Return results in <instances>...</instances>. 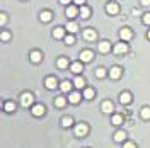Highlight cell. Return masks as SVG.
Returning a JSON list of instances; mask_svg holds the SVG:
<instances>
[{"mask_svg": "<svg viewBox=\"0 0 150 148\" xmlns=\"http://www.w3.org/2000/svg\"><path fill=\"white\" fill-rule=\"evenodd\" d=\"M58 2H60L62 5H70V2H72V0H58Z\"/></svg>", "mask_w": 150, "mask_h": 148, "instance_id": "cell-39", "label": "cell"}, {"mask_svg": "<svg viewBox=\"0 0 150 148\" xmlns=\"http://www.w3.org/2000/svg\"><path fill=\"white\" fill-rule=\"evenodd\" d=\"M67 17L68 19H75L79 14H80V9L77 7V5H67Z\"/></svg>", "mask_w": 150, "mask_h": 148, "instance_id": "cell-5", "label": "cell"}, {"mask_svg": "<svg viewBox=\"0 0 150 148\" xmlns=\"http://www.w3.org/2000/svg\"><path fill=\"white\" fill-rule=\"evenodd\" d=\"M131 36H133V32H131L130 27H123L120 31V37H121V41H130Z\"/></svg>", "mask_w": 150, "mask_h": 148, "instance_id": "cell-13", "label": "cell"}, {"mask_svg": "<svg viewBox=\"0 0 150 148\" xmlns=\"http://www.w3.org/2000/svg\"><path fill=\"white\" fill-rule=\"evenodd\" d=\"M65 104H67V99L63 97V95H60V97H56V99H55V106H56V107H60V109H62V107H65Z\"/></svg>", "mask_w": 150, "mask_h": 148, "instance_id": "cell-27", "label": "cell"}, {"mask_svg": "<svg viewBox=\"0 0 150 148\" xmlns=\"http://www.w3.org/2000/svg\"><path fill=\"white\" fill-rule=\"evenodd\" d=\"M106 75H108L106 68H97V70H96V77H97V78H104Z\"/></svg>", "mask_w": 150, "mask_h": 148, "instance_id": "cell-33", "label": "cell"}, {"mask_svg": "<svg viewBox=\"0 0 150 148\" xmlns=\"http://www.w3.org/2000/svg\"><path fill=\"white\" fill-rule=\"evenodd\" d=\"M121 73H123V70L120 66H111V68H109V77H111L112 80H118V78L121 77Z\"/></svg>", "mask_w": 150, "mask_h": 148, "instance_id": "cell-12", "label": "cell"}, {"mask_svg": "<svg viewBox=\"0 0 150 148\" xmlns=\"http://www.w3.org/2000/svg\"><path fill=\"white\" fill-rule=\"evenodd\" d=\"M143 24H147V26H150V12H147V14H143Z\"/></svg>", "mask_w": 150, "mask_h": 148, "instance_id": "cell-36", "label": "cell"}, {"mask_svg": "<svg viewBox=\"0 0 150 148\" xmlns=\"http://www.w3.org/2000/svg\"><path fill=\"white\" fill-rule=\"evenodd\" d=\"M29 60H31L33 63H39V61L43 60V53H41V51H38V49H33V51H31V55H29Z\"/></svg>", "mask_w": 150, "mask_h": 148, "instance_id": "cell-11", "label": "cell"}, {"mask_svg": "<svg viewBox=\"0 0 150 148\" xmlns=\"http://www.w3.org/2000/svg\"><path fill=\"white\" fill-rule=\"evenodd\" d=\"M82 95H84L85 99H89V101H91L94 95H96V92H94V89H84V94H82Z\"/></svg>", "mask_w": 150, "mask_h": 148, "instance_id": "cell-30", "label": "cell"}, {"mask_svg": "<svg viewBox=\"0 0 150 148\" xmlns=\"http://www.w3.org/2000/svg\"><path fill=\"white\" fill-rule=\"evenodd\" d=\"M51 19H53V14H51L50 10H43V12L39 14V20H41V22H50Z\"/></svg>", "mask_w": 150, "mask_h": 148, "instance_id": "cell-17", "label": "cell"}, {"mask_svg": "<svg viewBox=\"0 0 150 148\" xmlns=\"http://www.w3.org/2000/svg\"><path fill=\"white\" fill-rule=\"evenodd\" d=\"M120 102H121L123 106H128L131 102V94L130 92H121L120 94Z\"/></svg>", "mask_w": 150, "mask_h": 148, "instance_id": "cell-16", "label": "cell"}, {"mask_svg": "<svg viewBox=\"0 0 150 148\" xmlns=\"http://www.w3.org/2000/svg\"><path fill=\"white\" fill-rule=\"evenodd\" d=\"M31 112H33V116L39 118V116H45V112H46V107H45L43 104H34V106L31 107Z\"/></svg>", "mask_w": 150, "mask_h": 148, "instance_id": "cell-4", "label": "cell"}, {"mask_svg": "<svg viewBox=\"0 0 150 148\" xmlns=\"http://www.w3.org/2000/svg\"><path fill=\"white\" fill-rule=\"evenodd\" d=\"M0 109H4V102L0 101Z\"/></svg>", "mask_w": 150, "mask_h": 148, "instance_id": "cell-41", "label": "cell"}, {"mask_svg": "<svg viewBox=\"0 0 150 148\" xmlns=\"http://www.w3.org/2000/svg\"><path fill=\"white\" fill-rule=\"evenodd\" d=\"M87 133H89V126L85 123H79L75 126V136L77 138H84V136H87Z\"/></svg>", "mask_w": 150, "mask_h": 148, "instance_id": "cell-2", "label": "cell"}, {"mask_svg": "<svg viewBox=\"0 0 150 148\" xmlns=\"http://www.w3.org/2000/svg\"><path fill=\"white\" fill-rule=\"evenodd\" d=\"M62 126H63V128H70V126H74V119H72L70 116L62 118Z\"/></svg>", "mask_w": 150, "mask_h": 148, "instance_id": "cell-25", "label": "cell"}, {"mask_svg": "<svg viewBox=\"0 0 150 148\" xmlns=\"http://www.w3.org/2000/svg\"><path fill=\"white\" fill-rule=\"evenodd\" d=\"M79 16H80L82 19H89V17H91V9H89L87 5H82V7H80V14H79Z\"/></svg>", "mask_w": 150, "mask_h": 148, "instance_id": "cell-22", "label": "cell"}, {"mask_svg": "<svg viewBox=\"0 0 150 148\" xmlns=\"http://www.w3.org/2000/svg\"><path fill=\"white\" fill-rule=\"evenodd\" d=\"M140 116H142V119H150V107H142Z\"/></svg>", "mask_w": 150, "mask_h": 148, "instance_id": "cell-29", "label": "cell"}, {"mask_svg": "<svg viewBox=\"0 0 150 148\" xmlns=\"http://www.w3.org/2000/svg\"><path fill=\"white\" fill-rule=\"evenodd\" d=\"M72 85L74 83L70 82V80H63V82L60 83V89H62V92H70L72 90Z\"/></svg>", "mask_w": 150, "mask_h": 148, "instance_id": "cell-21", "label": "cell"}, {"mask_svg": "<svg viewBox=\"0 0 150 148\" xmlns=\"http://www.w3.org/2000/svg\"><path fill=\"white\" fill-rule=\"evenodd\" d=\"M5 24H7V16H5L4 12H0V27L5 26Z\"/></svg>", "mask_w": 150, "mask_h": 148, "instance_id": "cell-35", "label": "cell"}, {"mask_svg": "<svg viewBox=\"0 0 150 148\" xmlns=\"http://www.w3.org/2000/svg\"><path fill=\"white\" fill-rule=\"evenodd\" d=\"M96 37H97V34H96V31H94V29H85V31H84V39H85V41L92 43V41H96Z\"/></svg>", "mask_w": 150, "mask_h": 148, "instance_id": "cell-14", "label": "cell"}, {"mask_svg": "<svg viewBox=\"0 0 150 148\" xmlns=\"http://www.w3.org/2000/svg\"><path fill=\"white\" fill-rule=\"evenodd\" d=\"M101 109H103L104 114H109V112L114 111V106H112V102H111V101H104V102H103V106H101Z\"/></svg>", "mask_w": 150, "mask_h": 148, "instance_id": "cell-15", "label": "cell"}, {"mask_svg": "<svg viewBox=\"0 0 150 148\" xmlns=\"http://www.w3.org/2000/svg\"><path fill=\"white\" fill-rule=\"evenodd\" d=\"M123 148H135V143L128 141V143H125V145H123Z\"/></svg>", "mask_w": 150, "mask_h": 148, "instance_id": "cell-38", "label": "cell"}, {"mask_svg": "<svg viewBox=\"0 0 150 148\" xmlns=\"http://www.w3.org/2000/svg\"><path fill=\"white\" fill-rule=\"evenodd\" d=\"M92 60H94V53L91 49L80 51V61H82V63H89V61H92Z\"/></svg>", "mask_w": 150, "mask_h": 148, "instance_id": "cell-6", "label": "cell"}, {"mask_svg": "<svg viewBox=\"0 0 150 148\" xmlns=\"http://www.w3.org/2000/svg\"><path fill=\"white\" fill-rule=\"evenodd\" d=\"M142 5H143V7H149V5H150V0H142Z\"/></svg>", "mask_w": 150, "mask_h": 148, "instance_id": "cell-40", "label": "cell"}, {"mask_svg": "<svg viewBox=\"0 0 150 148\" xmlns=\"http://www.w3.org/2000/svg\"><path fill=\"white\" fill-rule=\"evenodd\" d=\"M74 87L77 89V90L84 89V87H85V80H84V77H75V80H74Z\"/></svg>", "mask_w": 150, "mask_h": 148, "instance_id": "cell-18", "label": "cell"}, {"mask_svg": "<svg viewBox=\"0 0 150 148\" xmlns=\"http://www.w3.org/2000/svg\"><path fill=\"white\" fill-rule=\"evenodd\" d=\"M125 140H126V133H125V131H116V133H114V141L123 143Z\"/></svg>", "mask_w": 150, "mask_h": 148, "instance_id": "cell-23", "label": "cell"}, {"mask_svg": "<svg viewBox=\"0 0 150 148\" xmlns=\"http://www.w3.org/2000/svg\"><path fill=\"white\" fill-rule=\"evenodd\" d=\"M65 27H55V31H53V37L55 39H63L65 37Z\"/></svg>", "mask_w": 150, "mask_h": 148, "instance_id": "cell-19", "label": "cell"}, {"mask_svg": "<svg viewBox=\"0 0 150 148\" xmlns=\"http://www.w3.org/2000/svg\"><path fill=\"white\" fill-rule=\"evenodd\" d=\"M45 87H46L48 90H55L56 87H58V78L56 77H46L45 78Z\"/></svg>", "mask_w": 150, "mask_h": 148, "instance_id": "cell-3", "label": "cell"}, {"mask_svg": "<svg viewBox=\"0 0 150 148\" xmlns=\"http://www.w3.org/2000/svg\"><path fill=\"white\" fill-rule=\"evenodd\" d=\"M111 123L114 124V126H120V124L123 123V116H121V114H114V116H112V121H111Z\"/></svg>", "mask_w": 150, "mask_h": 148, "instance_id": "cell-31", "label": "cell"}, {"mask_svg": "<svg viewBox=\"0 0 150 148\" xmlns=\"http://www.w3.org/2000/svg\"><path fill=\"white\" fill-rule=\"evenodd\" d=\"M9 39H10V32H9V31H2V32H0V41L7 43Z\"/></svg>", "mask_w": 150, "mask_h": 148, "instance_id": "cell-32", "label": "cell"}, {"mask_svg": "<svg viewBox=\"0 0 150 148\" xmlns=\"http://www.w3.org/2000/svg\"><path fill=\"white\" fill-rule=\"evenodd\" d=\"M112 49H114L116 55H125V53H128V44L126 43H118Z\"/></svg>", "mask_w": 150, "mask_h": 148, "instance_id": "cell-10", "label": "cell"}, {"mask_svg": "<svg viewBox=\"0 0 150 148\" xmlns=\"http://www.w3.org/2000/svg\"><path fill=\"white\" fill-rule=\"evenodd\" d=\"M63 39H65V43H67V44H74V43H75L74 34H68V36H65Z\"/></svg>", "mask_w": 150, "mask_h": 148, "instance_id": "cell-34", "label": "cell"}, {"mask_svg": "<svg viewBox=\"0 0 150 148\" xmlns=\"http://www.w3.org/2000/svg\"><path fill=\"white\" fill-rule=\"evenodd\" d=\"M75 5H79V7H82V5H85V0H74Z\"/></svg>", "mask_w": 150, "mask_h": 148, "instance_id": "cell-37", "label": "cell"}, {"mask_svg": "<svg viewBox=\"0 0 150 148\" xmlns=\"http://www.w3.org/2000/svg\"><path fill=\"white\" fill-rule=\"evenodd\" d=\"M147 37H149V39H150V31H149V32H147Z\"/></svg>", "mask_w": 150, "mask_h": 148, "instance_id": "cell-42", "label": "cell"}, {"mask_svg": "<svg viewBox=\"0 0 150 148\" xmlns=\"http://www.w3.org/2000/svg\"><path fill=\"white\" fill-rule=\"evenodd\" d=\"M80 99H82V95H80V92H79V90L68 92V102H70V104H79V102H80Z\"/></svg>", "mask_w": 150, "mask_h": 148, "instance_id": "cell-8", "label": "cell"}, {"mask_svg": "<svg viewBox=\"0 0 150 148\" xmlns=\"http://www.w3.org/2000/svg\"><path fill=\"white\" fill-rule=\"evenodd\" d=\"M65 29L68 31V32H70V34H74V32H77V29H79V26H77L75 22H67Z\"/></svg>", "mask_w": 150, "mask_h": 148, "instance_id": "cell-28", "label": "cell"}, {"mask_svg": "<svg viewBox=\"0 0 150 148\" xmlns=\"http://www.w3.org/2000/svg\"><path fill=\"white\" fill-rule=\"evenodd\" d=\"M70 70H72L75 75H80L82 73V70H84V63H82L80 60H79V61H74V63L70 65Z\"/></svg>", "mask_w": 150, "mask_h": 148, "instance_id": "cell-9", "label": "cell"}, {"mask_svg": "<svg viewBox=\"0 0 150 148\" xmlns=\"http://www.w3.org/2000/svg\"><path fill=\"white\" fill-rule=\"evenodd\" d=\"M21 104H22L24 107H33V106H34V95L31 92H24L21 95Z\"/></svg>", "mask_w": 150, "mask_h": 148, "instance_id": "cell-1", "label": "cell"}, {"mask_svg": "<svg viewBox=\"0 0 150 148\" xmlns=\"http://www.w3.org/2000/svg\"><path fill=\"white\" fill-rule=\"evenodd\" d=\"M4 111L5 112H14L16 111V102H12V101H9V102H5V104H4Z\"/></svg>", "mask_w": 150, "mask_h": 148, "instance_id": "cell-24", "label": "cell"}, {"mask_svg": "<svg viewBox=\"0 0 150 148\" xmlns=\"http://www.w3.org/2000/svg\"><path fill=\"white\" fill-rule=\"evenodd\" d=\"M109 49H111V43L109 41H101L99 43V51L101 53H109Z\"/></svg>", "mask_w": 150, "mask_h": 148, "instance_id": "cell-20", "label": "cell"}, {"mask_svg": "<svg viewBox=\"0 0 150 148\" xmlns=\"http://www.w3.org/2000/svg\"><path fill=\"white\" fill-rule=\"evenodd\" d=\"M106 12H108L109 16H116V14L120 12V5H118L116 2H109V4L106 5Z\"/></svg>", "mask_w": 150, "mask_h": 148, "instance_id": "cell-7", "label": "cell"}, {"mask_svg": "<svg viewBox=\"0 0 150 148\" xmlns=\"http://www.w3.org/2000/svg\"><path fill=\"white\" fill-rule=\"evenodd\" d=\"M56 66H58L60 70H65L67 66H68V60H67V58H58V61H56Z\"/></svg>", "mask_w": 150, "mask_h": 148, "instance_id": "cell-26", "label": "cell"}]
</instances>
